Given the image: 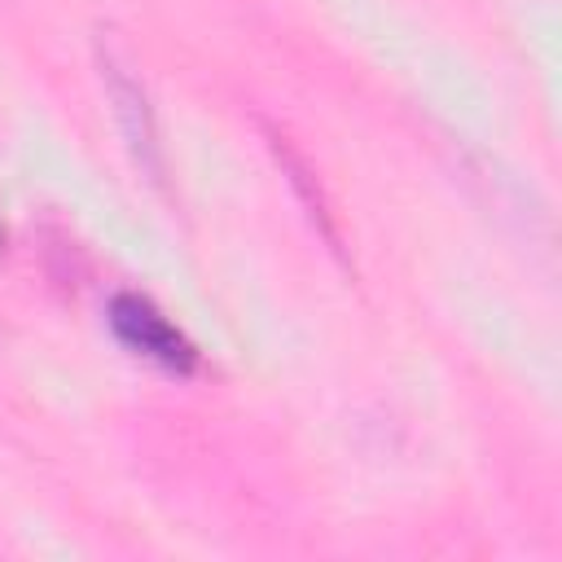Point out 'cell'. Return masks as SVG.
I'll list each match as a JSON object with an SVG mask.
<instances>
[{"label": "cell", "instance_id": "3957f363", "mask_svg": "<svg viewBox=\"0 0 562 562\" xmlns=\"http://www.w3.org/2000/svg\"><path fill=\"white\" fill-rule=\"evenodd\" d=\"M0 255H4V224H0Z\"/></svg>", "mask_w": 562, "mask_h": 562}, {"label": "cell", "instance_id": "7a4b0ae2", "mask_svg": "<svg viewBox=\"0 0 562 562\" xmlns=\"http://www.w3.org/2000/svg\"><path fill=\"white\" fill-rule=\"evenodd\" d=\"M110 92H114L119 114H123V123H127V140H132V149H136V154H145V162L158 171V162L149 158V149H154V127H149V110H145L140 88H136V83H127V79H119V70L110 66Z\"/></svg>", "mask_w": 562, "mask_h": 562}, {"label": "cell", "instance_id": "6da1fadb", "mask_svg": "<svg viewBox=\"0 0 562 562\" xmlns=\"http://www.w3.org/2000/svg\"><path fill=\"white\" fill-rule=\"evenodd\" d=\"M110 329L119 334V342L145 360H154L167 373H193L198 369V347L145 299V294H114L110 299Z\"/></svg>", "mask_w": 562, "mask_h": 562}]
</instances>
